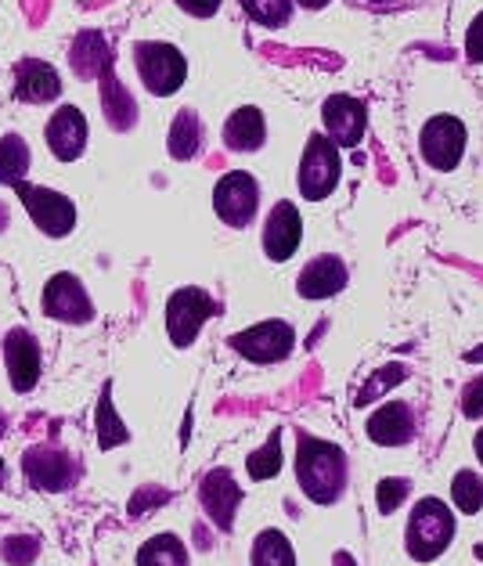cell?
Returning <instances> with one entry per match:
<instances>
[{"label": "cell", "mask_w": 483, "mask_h": 566, "mask_svg": "<svg viewBox=\"0 0 483 566\" xmlns=\"http://www.w3.org/2000/svg\"><path fill=\"white\" fill-rule=\"evenodd\" d=\"M296 480L303 494L317 505H333L347 488V454L317 437H300L296 444Z\"/></svg>", "instance_id": "1"}, {"label": "cell", "mask_w": 483, "mask_h": 566, "mask_svg": "<svg viewBox=\"0 0 483 566\" xmlns=\"http://www.w3.org/2000/svg\"><path fill=\"white\" fill-rule=\"evenodd\" d=\"M451 537H454V516L440 499H422L411 509L408 534H405L411 559H419V563L437 559L440 552L451 545Z\"/></svg>", "instance_id": "2"}, {"label": "cell", "mask_w": 483, "mask_h": 566, "mask_svg": "<svg viewBox=\"0 0 483 566\" xmlns=\"http://www.w3.org/2000/svg\"><path fill=\"white\" fill-rule=\"evenodd\" d=\"M134 62H137V76H141V84L151 94H159V98H167V94L181 91L185 76H188L185 54L177 51L174 44H156V40H148V44H137L134 48Z\"/></svg>", "instance_id": "3"}, {"label": "cell", "mask_w": 483, "mask_h": 566, "mask_svg": "<svg viewBox=\"0 0 483 566\" xmlns=\"http://www.w3.org/2000/svg\"><path fill=\"white\" fill-rule=\"evenodd\" d=\"M339 170H343V163H339L336 145L328 142L325 134H314L307 142V151H303V159H300V174H296L303 199H311V202L325 199L328 191L339 185Z\"/></svg>", "instance_id": "4"}, {"label": "cell", "mask_w": 483, "mask_h": 566, "mask_svg": "<svg viewBox=\"0 0 483 566\" xmlns=\"http://www.w3.org/2000/svg\"><path fill=\"white\" fill-rule=\"evenodd\" d=\"M256 206H260V188L250 174L242 170H231L217 181L213 188V210L217 217L224 220L228 228H245L253 224L256 217Z\"/></svg>", "instance_id": "5"}, {"label": "cell", "mask_w": 483, "mask_h": 566, "mask_svg": "<svg viewBox=\"0 0 483 566\" xmlns=\"http://www.w3.org/2000/svg\"><path fill=\"white\" fill-rule=\"evenodd\" d=\"M15 188L25 202V210H30V217H33V224L44 234H51V239H62V234H69L76 228V206L65 196H59V191L36 188V185H25V181H19Z\"/></svg>", "instance_id": "6"}, {"label": "cell", "mask_w": 483, "mask_h": 566, "mask_svg": "<svg viewBox=\"0 0 483 566\" xmlns=\"http://www.w3.org/2000/svg\"><path fill=\"white\" fill-rule=\"evenodd\" d=\"M419 151L433 170H454L465 151V127L454 116H433L419 134Z\"/></svg>", "instance_id": "7"}, {"label": "cell", "mask_w": 483, "mask_h": 566, "mask_svg": "<svg viewBox=\"0 0 483 566\" xmlns=\"http://www.w3.org/2000/svg\"><path fill=\"white\" fill-rule=\"evenodd\" d=\"M293 343H296V333H293V325H285V322H260L253 328H245V333L231 336V347L256 365L282 361V357L293 354Z\"/></svg>", "instance_id": "8"}, {"label": "cell", "mask_w": 483, "mask_h": 566, "mask_svg": "<svg viewBox=\"0 0 483 566\" xmlns=\"http://www.w3.org/2000/svg\"><path fill=\"white\" fill-rule=\"evenodd\" d=\"M210 314H213V300L202 289H177L167 303V333L174 339V347H191Z\"/></svg>", "instance_id": "9"}, {"label": "cell", "mask_w": 483, "mask_h": 566, "mask_svg": "<svg viewBox=\"0 0 483 566\" xmlns=\"http://www.w3.org/2000/svg\"><path fill=\"white\" fill-rule=\"evenodd\" d=\"M44 314L54 317V322H65V325H84L91 322V300H87V289L80 285L76 274H54L44 289Z\"/></svg>", "instance_id": "10"}, {"label": "cell", "mask_w": 483, "mask_h": 566, "mask_svg": "<svg viewBox=\"0 0 483 566\" xmlns=\"http://www.w3.org/2000/svg\"><path fill=\"white\" fill-rule=\"evenodd\" d=\"M322 119H325V137L333 145L343 148H357L365 137V105L350 98V94H333L325 105H322Z\"/></svg>", "instance_id": "11"}, {"label": "cell", "mask_w": 483, "mask_h": 566, "mask_svg": "<svg viewBox=\"0 0 483 566\" xmlns=\"http://www.w3.org/2000/svg\"><path fill=\"white\" fill-rule=\"evenodd\" d=\"M48 148L54 151V159L73 163L84 156L87 148V116L76 105H62L59 113L48 119Z\"/></svg>", "instance_id": "12"}, {"label": "cell", "mask_w": 483, "mask_h": 566, "mask_svg": "<svg viewBox=\"0 0 483 566\" xmlns=\"http://www.w3.org/2000/svg\"><path fill=\"white\" fill-rule=\"evenodd\" d=\"M4 365H8L11 386H15L19 394H30L40 379V347L25 328H11L4 336Z\"/></svg>", "instance_id": "13"}, {"label": "cell", "mask_w": 483, "mask_h": 566, "mask_svg": "<svg viewBox=\"0 0 483 566\" xmlns=\"http://www.w3.org/2000/svg\"><path fill=\"white\" fill-rule=\"evenodd\" d=\"M300 239H303V220H300V210L293 202H279L267 217L264 224V253L271 260H288L296 250H300Z\"/></svg>", "instance_id": "14"}, {"label": "cell", "mask_w": 483, "mask_h": 566, "mask_svg": "<svg viewBox=\"0 0 483 566\" xmlns=\"http://www.w3.org/2000/svg\"><path fill=\"white\" fill-rule=\"evenodd\" d=\"M239 502H242V491L228 469H213V473L202 480V509L210 513V520L220 531H231Z\"/></svg>", "instance_id": "15"}, {"label": "cell", "mask_w": 483, "mask_h": 566, "mask_svg": "<svg viewBox=\"0 0 483 566\" xmlns=\"http://www.w3.org/2000/svg\"><path fill=\"white\" fill-rule=\"evenodd\" d=\"M347 279H350L347 264H343L339 256H317L300 271L296 289H300V296H307V300H325V296H336L339 289H347Z\"/></svg>", "instance_id": "16"}, {"label": "cell", "mask_w": 483, "mask_h": 566, "mask_svg": "<svg viewBox=\"0 0 483 566\" xmlns=\"http://www.w3.org/2000/svg\"><path fill=\"white\" fill-rule=\"evenodd\" d=\"M411 433H416V416H411V408L405 400H390V405H382L379 411H371L368 437L376 440V444L400 448V444H408Z\"/></svg>", "instance_id": "17"}, {"label": "cell", "mask_w": 483, "mask_h": 566, "mask_svg": "<svg viewBox=\"0 0 483 566\" xmlns=\"http://www.w3.org/2000/svg\"><path fill=\"white\" fill-rule=\"evenodd\" d=\"M25 476L44 491H65L69 483H73L76 469L69 462V454L54 451V448H36L25 454Z\"/></svg>", "instance_id": "18"}, {"label": "cell", "mask_w": 483, "mask_h": 566, "mask_svg": "<svg viewBox=\"0 0 483 566\" xmlns=\"http://www.w3.org/2000/svg\"><path fill=\"white\" fill-rule=\"evenodd\" d=\"M15 94L30 105H44L62 94V80L54 73V65L30 59V62H22L15 73Z\"/></svg>", "instance_id": "19"}, {"label": "cell", "mask_w": 483, "mask_h": 566, "mask_svg": "<svg viewBox=\"0 0 483 566\" xmlns=\"http://www.w3.org/2000/svg\"><path fill=\"white\" fill-rule=\"evenodd\" d=\"M267 142V123H264V113L253 105H242L234 108L224 123V145L231 151H256L260 145Z\"/></svg>", "instance_id": "20"}, {"label": "cell", "mask_w": 483, "mask_h": 566, "mask_svg": "<svg viewBox=\"0 0 483 566\" xmlns=\"http://www.w3.org/2000/svg\"><path fill=\"white\" fill-rule=\"evenodd\" d=\"M137 566H188V548L177 534H156L137 552Z\"/></svg>", "instance_id": "21"}, {"label": "cell", "mask_w": 483, "mask_h": 566, "mask_svg": "<svg viewBox=\"0 0 483 566\" xmlns=\"http://www.w3.org/2000/svg\"><path fill=\"white\" fill-rule=\"evenodd\" d=\"M253 566H296L293 542L282 531H260L253 542Z\"/></svg>", "instance_id": "22"}, {"label": "cell", "mask_w": 483, "mask_h": 566, "mask_svg": "<svg viewBox=\"0 0 483 566\" xmlns=\"http://www.w3.org/2000/svg\"><path fill=\"white\" fill-rule=\"evenodd\" d=\"M25 170H30V145L19 134L0 137V185L15 188L25 177Z\"/></svg>", "instance_id": "23"}, {"label": "cell", "mask_w": 483, "mask_h": 566, "mask_svg": "<svg viewBox=\"0 0 483 566\" xmlns=\"http://www.w3.org/2000/svg\"><path fill=\"white\" fill-rule=\"evenodd\" d=\"M170 156L174 159H191L202 145V123L199 116L191 113V108H185V113H177L174 127H170Z\"/></svg>", "instance_id": "24"}, {"label": "cell", "mask_w": 483, "mask_h": 566, "mask_svg": "<svg viewBox=\"0 0 483 566\" xmlns=\"http://www.w3.org/2000/svg\"><path fill=\"white\" fill-rule=\"evenodd\" d=\"M73 65H76V73L84 76V80L105 73V69H108V48H105V40L98 33L80 36L76 48H73Z\"/></svg>", "instance_id": "25"}, {"label": "cell", "mask_w": 483, "mask_h": 566, "mask_svg": "<svg viewBox=\"0 0 483 566\" xmlns=\"http://www.w3.org/2000/svg\"><path fill=\"white\" fill-rule=\"evenodd\" d=\"M451 499L465 516L480 513L483 509V480L473 473V469H462V473L451 480Z\"/></svg>", "instance_id": "26"}, {"label": "cell", "mask_w": 483, "mask_h": 566, "mask_svg": "<svg viewBox=\"0 0 483 566\" xmlns=\"http://www.w3.org/2000/svg\"><path fill=\"white\" fill-rule=\"evenodd\" d=\"M105 113H108V119H113V127H130L134 116H137V108L127 98V91H123L119 80H113V76L105 80Z\"/></svg>", "instance_id": "27"}, {"label": "cell", "mask_w": 483, "mask_h": 566, "mask_svg": "<svg viewBox=\"0 0 483 566\" xmlns=\"http://www.w3.org/2000/svg\"><path fill=\"white\" fill-rule=\"evenodd\" d=\"M250 476L253 480H271L274 473H279L282 469V437L279 433H271V440L260 451H253L250 454Z\"/></svg>", "instance_id": "28"}, {"label": "cell", "mask_w": 483, "mask_h": 566, "mask_svg": "<svg viewBox=\"0 0 483 566\" xmlns=\"http://www.w3.org/2000/svg\"><path fill=\"white\" fill-rule=\"evenodd\" d=\"M242 8L260 25H285L293 15V0H242Z\"/></svg>", "instance_id": "29"}, {"label": "cell", "mask_w": 483, "mask_h": 566, "mask_svg": "<svg viewBox=\"0 0 483 566\" xmlns=\"http://www.w3.org/2000/svg\"><path fill=\"white\" fill-rule=\"evenodd\" d=\"M98 440H102V448H116L127 440V430H123V422L116 419L113 405H108V390H105L102 408H98Z\"/></svg>", "instance_id": "30"}, {"label": "cell", "mask_w": 483, "mask_h": 566, "mask_svg": "<svg viewBox=\"0 0 483 566\" xmlns=\"http://www.w3.org/2000/svg\"><path fill=\"white\" fill-rule=\"evenodd\" d=\"M4 559L15 563V566H25L36 559V542L33 537H8L4 542Z\"/></svg>", "instance_id": "31"}, {"label": "cell", "mask_w": 483, "mask_h": 566, "mask_svg": "<svg viewBox=\"0 0 483 566\" xmlns=\"http://www.w3.org/2000/svg\"><path fill=\"white\" fill-rule=\"evenodd\" d=\"M408 494V480H382L379 483V513H393V509L405 502Z\"/></svg>", "instance_id": "32"}, {"label": "cell", "mask_w": 483, "mask_h": 566, "mask_svg": "<svg viewBox=\"0 0 483 566\" xmlns=\"http://www.w3.org/2000/svg\"><path fill=\"white\" fill-rule=\"evenodd\" d=\"M462 411H465L469 419H480L483 416V376H476L462 390Z\"/></svg>", "instance_id": "33"}, {"label": "cell", "mask_w": 483, "mask_h": 566, "mask_svg": "<svg viewBox=\"0 0 483 566\" xmlns=\"http://www.w3.org/2000/svg\"><path fill=\"white\" fill-rule=\"evenodd\" d=\"M465 51H469V59H473V62H483V11L473 19V25H469Z\"/></svg>", "instance_id": "34"}, {"label": "cell", "mask_w": 483, "mask_h": 566, "mask_svg": "<svg viewBox=\"0 0 483 566\" xmlns=\"http://www.w3.org/2000/svg\"><path fill=\"white\" fill-rule=\"evenodd\" d=\"M188 15H196V19H210L217 15V8H220V0H177Z\"/></svg>", "instance_id": "35"}, {"label": "cell", "mask_w": 483, "mask_h": 566, "mask_svg": "<svg viewBox=\"0 0 483 566\" xmlns=\"http://www.w3.org/2000/svg\"><path fill=\"white\" fill-rule=\"evenodd\" d=\"M300 4H303V8H307V11H317V8H325V4H328V0H300Z\"/></svg>", "instance_id": "36"}, {"label": "cell", "mask_w": 483, "mask_h": 566, "mask_svg": "<svg viewBox=\"0 0 483 566\" xmlns=\"http://www.w3.org/2000/svg\"><path fill=\"white\" fill-rule=\"evenodd\" d=\"M476 459L483 462V430L476 433Z\"/></svg>", "instance_id": "37"}, {"label": "cell", "mask_w": 483, "mask_h": 566, "mask_svg": "<svg viewBox=\"0 0 483 566\" xmlns=\"http://www.w3.org/2000/svg\"><path fill=\"white\" fill-rule=\"evenodd\" d=\"M368 4H386V0H368Z\"/></svg>", "instance_id": "38"}]
</instances>
